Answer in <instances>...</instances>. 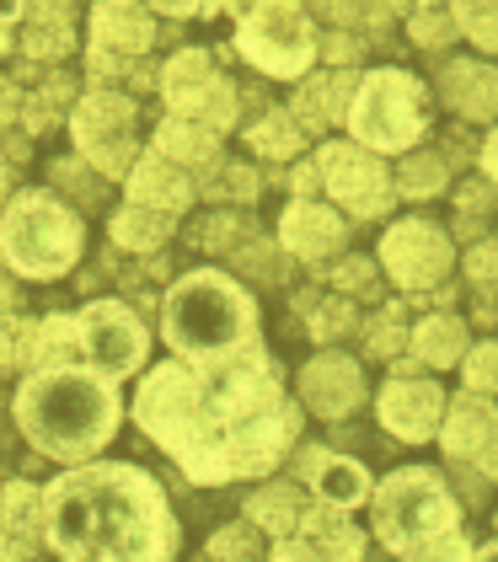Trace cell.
Returning a JSON list of instances; mask_svg holds the SVG:
<instances>
[{
    "mask_svg": "<svg viewBox=\"0 0 498 562\" xmlns=\"http://www.w3.org/2000/svg\"><path fill=\"white\" fill-rule=\"evenodd\" d=\"M354 48H359V44H348V38H332V44H328V59H354Z\"/></svg>",
    "mask_w": 498,
    "mask_h": 562,
    "instance_id": "7bdbcfd3",
    "label": "cell"
},
{
    "mask_svg": "<svg viewBox=\"0 0 498 562\" xmlns=\"http://www.w3.org/2000/svg\"><path fill=\"white\" fill-rule=\"evenodd\" d=\"M16 418L43 456L81 461L108 445V434L119 424V391L108 375L86 364H48V370H33V381L22 386Z\"/></svg>",
    "mask_w": 498,
    "mask_h": 562,
    "instance_id": "3957f363",
    "label": "cell"
},
{
    "mask_svg": "<svg viewBox=\"0 0 498 562\" xmlns=\"http://www.w3.org/2000/svg\"><path fill=\"white\" fill-rule=\"evenodd\" d=\"M477 461H483V472H488V476H498V429L488 434V445L477 450Z\"/></svg>",
    "mask_w": 498,
    "mask_h": 562,
    "instance_id": "f35d334b",
    "label": "cell"
},
{
    "mask_svg": "<svg viewBox=\"0 0 498 562\" xmlns=\"http://www.w3.org/2000/svg\"><path fill=\"white\" fill-rule=\"evenodd\" d=\"M0 48H5V33H0Z\"/></svg>",
    "mask_w": 498,
    "mask_h": 562,
    "instance_id": "db71d44e",
    "label": "cell"
},
{
    "mask_svg": "<svg viewBox=\"0 0 498 562\" xmlns=\"http://www.w3.org/2000/svg\"><path fill=\"white\" fill-rule=\"evenodd\" d=\"M494 429H498L494 407H488V402H477V396H472V402L461 396L456 413H451V424H445V450H451V456H477V450L488 445V434Z\"/></svg>",
    "mask_w": 498,
    "mask_h": 562,
    "instance_id": "44dd1931",
    "label": "cell"
},
{
    "mask_svg": "<svg viewBox=\"0 0 498 562\" xmlns=\"http://www.w3.org/2000/svg\"><path fill=\"white\" fill-rule=\"evenodd\" d=\"M5 301H11V290H5V279H0V305H5Z\"/></svg>",
    "mask_w": 498,
    "mask_h": 562,
    "instance_id": "f907efd6",
    "label": "cell"
},
{
    "mask_svg": "<svg viewBox=\"0 0 498 562\" xmlns=\"http://www.w3.org/2000/svg\"><path fill=\"white\" fill-rule=\"evenodd\" d=\"M354 91L359 81L354 76H328V81H306L300 87V108H295V124H328V119H343L354 108Z\"/></svg>",
    "mask_w": 498,
    "mask_h": 562,
    "instance_id": "ffe728a7",
    "label": "cell"
},
{
    "mask_svg": "<svg viewBox=\"0 0 498 562\" xmlns=\"http://www.w3.org/2000/svg\"><path fill=\"white\" fill-rule=\"evenodd\" d=\"M413 33L418 38H429V44H445V38H451V22H440V16H418Z\"/></svg>",
    "mask_w": 498,
    "mask_h": 562,
    "instance_id": "8d00e7d4",
    "label": "cell"
},
{
    "mask_svg": "<svg viewBox=\"0 0 498 562\" xmlns=\"http://www.w3.org/2000/svg\"><path fill=\"white\" fill-rule=\"evenodd\" d=\"M91 33H97V44L113 48V54H140L151 44V16L134 0H97Z\"/></svg>",
    "mask_w": 498,
    "mask_h": 562,
    "instance_id": "e0dca14e",
    "label": "cell"
},
{
    "mask_svg": "<svg viewBox=\"0 0 498 562\" xmlns=\"http://www.w3.org/2000/svg\"><path fill=\"white\" fill-rule=\"evenodd\" d=\"M440 413H445V396L429 381H397L380 391V424L397 439H429L440 429Z\"/></svg>",
    "mask_w": 498,
    "mask_h": 562,
    "instance_id": "4fadbf2b",
    "label": "cell"
},
{
    "mask_svg": "<svg viewBox=\"0 0 498 562\" xmlns=\"http://www.w3.org/2000/svg\"><path fill=\"white\" fill-rule=\"evenodd\" d=\"M22 338H27V344H22V359L48 370V364H59V359L76 348V322H70V316H48L43 327H27Z\"/></svg>",
    "mask_w": 498,
    "mask_h": 562,
    "instance_id": "603a6c76",
    "label": "cell"
},
{
    "mask_svg": "<svg viewBox=\"0 0 498 562\" xmlns=\"http://www.w3.org/2000/svg\"><path fill=\"white\" fill-rule=\"evenodd\" d=\"M386 5H391V11H402V5H408V0H386Z\"/></svg>",
    "mask_w": 498,
    "mask_h": 562,
    "instance_id": "816d5d0a",
    "label": "cell"
},
{
    "mask_svg": "<svg viewBox=\"0 0 498 562\" xmlns=\"http://www.w3.org/2000/svg\"><path fill=\"white\" fill-rule=\"evenodd\" d=\"M134 418L193 482L268 472L300 429V413L257 344L231 359H177L151 370Z\"/></svg>",
    "mask_w": 498,
    "mask_h": 562,
    "instance_id": "6da1fadb",
    "label": "cell"
},
{
    "mask_svg": "<svg viewBox=\"0 0 498 562\" xmlns=\"http://www.w3.org/2000/svg\"><path fill=\"white\" fill-rule=\"evenodd\" d=\"M337 236H343V225H337L332 210L295 204L290 215H285V241H290L295 258H328L332 247H337Z\"/></svg>",
    "mask_w": 498,
    "mask_h": 562,
    "instance_id": "d6986e66",
    "label": "cell"
},
{
    "mask_svg": "<svg viewBox=\"0 0 498 562\" xmlns=\"http://www.w3.org/2000/svg\"><path fill=\"white\" fill-rule=\"evenodd\" d=\"M300 391H306V402L322 413V418H337V413H348L354 402H359V370L348 364V359H317V364H306V375H300Z\"/></svg>",
    "mask_w": 498,
    "mask_h": 562,
    "instance_id": "9a60e30c",
    "label": "cell"
},
{
    "mask_svg": "<svg viewBox=\"0 0 498 562\" xmlns=\"http://www.w3.org/2000/svg\"><path fill=\"white\" fill-rule=\"evenodd\" d=\"M220 76H214V65H209V54H199V48H188V54H177L171 65H166V76H162V91H166V102H171V113H199L204 108V97L209 87H214Z\"/></svg>",
    "mask_w": 498,
    "mask_h": 562,
    "instance_id": "ac0fdd59",
    "label": "cell"
},
{
    "mask_svg": "<svg viewBox=\"0 0 498 562\" xmlns=\"http://www.w3.org/2000/svg\"><path fill=\"white\" fill-rule=\"evenodd\" d=\"M129 193H134V204H145L156 215H177L188 204V177L177 172L171 161H162V156H145L129 172Z\"/></svg>",
    "mask_w": 498,
    "mask_h": 562,
    "instance_id": "2e32d148",
    "label": "cell"
},
{
    "mask_svg": "<svg viewBox=\"0 0 498 562\" xmlns=\"http://www.w3.org/2000/svg\"><path fill=\"white\" fill-rule=\"evenodd\" d=\"M322 172H328V188L337 193V204H348L354 215H380L386 199H391L380 161H370L359 145H328L322 150Z\"/></svg>",
    "mask_w": 498,
    "mask_h": 562,
    "instance_id": "7c38bea8",
    "label": "cell"
},
{
    "mask_svg": "<svg viewBox=\"0 0 498 562\" xmlns=\"http://www.w3.org/2000/svg\"><path fill=\"white\" fill-rule=\"evenodd\" d=\"M380 258H386V268H391V279H397V284L423 290V284L445 279V268H451V247H445V236H440L434 225H423V220H402V225H391V231H386Z\"/></svg>",
    "mask_w": 498,
    "mask_h": 562,
    "instance_id": "8fae6325",
    "label": "cell"
},
{
    "mask_svg": "<svg viewBox=\"0 0 498 562\" xmlns=\"http://www.w3.org/2000/svg\"><path fill=\"white\" fill-rule=\"evenodd\" d=\"M348 130L359 134V145H375V150H408L423 134L418 81L402 70H380L370 81H359L354 108H348Z\"/></svg>",
    "mask_w": 498,
    "mask_h": 562,
    "instance_id": "ba28073f",
    "label": "cell"
},
{
    "mask_svg": "<svg viewBox=\"0 0 498 562\" xmlns=\"http://www.w3.org/2000/svg\"><path fill=\"white\" fill-rule=\"evenodd\" d=\"M162 150L177 156V161H214V134H209L204 124L171 119V124H162Z\"/></svg>",
    "mask_w": 498,
    "mask_h": 562,
    "instance_id": "83f0119b",
    "label": "cell"
},
{
    "mask_svg": "<svg viewBox=\"0 0 498 562\" xmlns=\"http://www.w3.org/2000/svg\"><path fill=\"white\" fill-rule=\"evenodd\" d=\"M236 44L257 70H268L279 81L306 76V65L317 59V38H311V22H306L300 0H252Z\"/></svg>",
    "mask_w": 498,
    "mask_h": 562,
    "instance_id": "52a82bcc",
    "label": "cell"
},
{
    "mask_svg": "<svg viewBox=\"0 0 498 562\" xmlns=\"http://www.w3.org/2000/svg\"><path fill=\"white\" fill-rule=\"evenodd\" d=\"M27 48H33V54H65V48H70V33H65V22L54 16V22H43V27H33V38H27Z\"/></svg>",
    "mask_w": 498,
    "mask_h": 562,
    "instance_id": "d590c367",
    "label": "cell"
},
{
    "mask_svg": "<svg viewBox=\"0 0 498 562\" xmlns=\"http://www.w3.org/2000/svg\"><path fill=\"white\" fill-rule=\"evenodd\" d=\"M317 493H322V504H332V509L359 504V498L370 493L365 467H359V461H322V472H317Z\"/></svg>",
    "mask_w": 498,
    "mask_h": 562,
    "instance_id": "cb8c5ba5",
    "label": "cell"
},
{
    "mask_svg": "<svg viewBox=\"0 0 498 562\" xmlns=\"http://www.w3.org/2000/svg\"><path fill=\"white\" fill-rule=\"evenodd\" d=\"M48 547L65 558H134L156 562L177 552V519L166 493L134 467H81L65 472L48 498Z\"/></svg>",
    "mask_w": 498,
    "mask_h": 562,
    "instance_id": "7a4b0ae2",
    "label": "cell"
},
{
    "mask_svg": "<svg viewBox=\"0 0 498 562\" xmlns=\"http://www.w3.org/2000/svg\"><path fill=\"white\" fill-rule=\"evenodd\" d=\"M295 188H317V167H295Z\"/></svg>",
    "mask_w": 498,
    "mask_h": 562,
    "instance_id": "f6af8a7d",
    "label": "cell"
},
{
    "mask_svg": "<svg viewBox=\"0 0 498 562\" xmlns=\"http://www.w3.org/2000/svg\"><path fill=\"white\" fill-rule=\"evenodd\" d=\"M466 386L472 391H498V344H483L466 353Z\"/></svg>",
    "mask_w": 498,
    "mask_h": 562,
    "instance_id": "4dcf8cb0",
    "label": "cell"
},
{
    "mask_svg": "<svg viewBox=\"0 0 498 562\" xmlns=\"http://www.w3.org/2000/svg\"><path fill=\"white\" fill-rule=\"evenodd\" d=\"M488 172L498 177V134H494V139H488Z\"/></svg>",
    "mask_w": 498,
    "mask_h": 562,
    "instance_id": "7dc6e473",
    "label": "cell"
},
{
    "mask_svg": "<svg viewBox=\"0 0 498 562\" xmlns=\"http://www.w3.org/2000/svg\"><path fill=\"white\" fill-rule=\"evenodd\" d=\"M0 193H5V172H0Z\"/></svg>",
    "mask_w": 498,
    "mask_h": 562,
    "instance_id": "f5cc1de1",
    "label": "cell"
},
{
    "mask_svg": "<svg viewBox=\"0 0 498 562\" xmlns=\"http://www.w3.org/2000/svg\"><path fill=\"white\" fill-rule=\"evenodd\" d=\"M451 102H456L461 113H472V119L494 113L498 108V76L483 70V65H456V70H451Z\"/></svg>",
    "mask_w": 498,
    "mask_h": 562,
    "instance_id": "7402d4cb",
    "label": "cell"
},
{
    "mask_svg": "<svg viewBox=\"0 0 498 562\" xmlns=\"http://www.w3.org/2000/svg\"><path fill=\"white\" fill-rule=\"evenodd\" d=\"M16 11H22V0H0V22H5V16H16Z\"/></svg>",
    "mask_w": 498,
    "mask_h": 562,
    "instance_id": "c3c4849f",
    "label": "cell"
},
{
    "mask_svg": "<svg viewBox=\"0 0 498 562\" xmlns=\"http://www.w3.org/2000/svg\"><path fill=\"white\" fill-rule=\"evenodd\" d=\"M456 16L472 33V44L498 48V0H456Z\"/></svg>",
    "mask_w": 498,
    "mask_h": 562,
    "instance_id": "f1b7e54d",
    "label": "cell"
},
{
    "mask_svg": "<svg viewBox=\"0 0 498 562\" xmlns=\"http://www.w3.org/2000/svg\"><path fill=\"white\" fill-rule=\"evenodd\" d=\"M5 525H11V530H33V525H38V493H33V487L16 482V487L5 493Z\"/></svg>",
    "mask_w": 498,
    "mask_h": 562,
    "instance_id": "836d02e7",
    "label": "cell"
},
{
    "mask_svg": "<svg viewBox=\"0 0 498 562\" xmlns=\"http://www.w3.org/2000/svg\"><path fill=\"white\" fill-rule=\"evenodd\" d=\"M252 145H257L263 156H290L295 145H300V124L274 113V119H263V124L252 130Z\"/></svg>",
    "mask_w": 498,
    "mask_h": 562,
    "instance_id": "f546056e",
    "label": "cell"
},
{
    "mask_svg": "<svg viewBox=\"0 0 498 562\" xmlns=\"http://www.w3.org/2000/svg\"><path fill=\"white\" fill-rule=\"evenodd\" d=\"M402 188H408V193H440V188H445V167H440L434 156H418V161L402 167Z\"/></svg>",
    "mask_w": 498,
    "mask_h": 562,
    "instance_id": "d6a6232c",
    "label": "cell"
},
{
    "mask_svg": "<svg viewBox=\"0 0 498 562\" xmlns=\"http://www.w3.org/2000/svg\"><path fill=\"white\" fill-rule=\"evenodd\" d=\"M317 5H322L328 16H337V22H348V16H354V0H317Z\"/></svg>",
    "mask_w": 498,
    "mask_h": 562,
    "instance_id": "60d3db41",
    "label": "cell"
},
{
    "mask_svg": "<svg viewBox=\"0 0 498 562\" xmlns=\"http://www.w3.org/2000/svg\"><path fill=\"white\" fill-rule=\"evenodd\" d=\"M16 338H22V333H16V327H5V322H0V364H5V359H16V353H22V344H16Z\"/></svg>",
    "mask_w": 498,
    "mask_h": 562,
    "instance_id": "74e56055",
    "label": "cell"
},
{
    "mask_svg": "<svg viewBox=\"0 0 498 562\" xmlns=\"http://www.w3.org/2000/svg\"><path fill=\"white\" fill-rule=\"evenodd\" d=\"M0 258L16 273L33 279H59L70 262L81 258V220L70 215L48 193H22L0 215Z\"/></svg>",
    "mask_w": 498,
    "mask_h": 562,
    "instance_id": "8992f818",
    "label": "cell"
},
{
    "mask_svg": "<svg viewBox=\"0 0 498 562\" xmlns=\"http://www.w3.org/2000/svg\"><path fill=\"white\" fill-rule=\"evenodd\" d=\"M166 344L177 359H231L257 344L252 301L220 273H188L166 295Z\"/></svg>",
    "mask_w": 498,
    "mask_h": 562,
    "instance_id": "277c9868",
    "label": "cell"
},
{
    "mask_svg": "<svg viewBox=\"0 0 498 562\" xmlns=\"http://www.w3.org/2000/svg\"><path fill=\"white\" fill-rule=\"evenodd\" d=\"M156 5H162V11H171V16H182V11H193L199 0H156Z\"/></svg>",
    "mask_w": 498,
    "mask_h": 562,
    "instance_id": "ee69618b",
    "label": "cell"
},
{
    "mask_svg": "<svg viewBox=\"0 0 498 562\" xmlns=\"http://www.w3.org/2000/svg\"><path fill=\"white\" fill-rule=\"evenodd\" d=\"M252 552H257V536H252V525L220 530V536L209 541V558H252Z\"/></svg>",
    "mask_w": 498,
    "mask_h": 562,
    "instance_id": "e575fe53",
    "label": "cell"
},
{
    "mask_svg": "<svg viewBox=\"0 0 498 562\" xmlns=\"http://www.w3.org/2000/svg\"><path fill=\"white\" fill-rule=\"evenodd\" d=\"M166 220L171 215H156V210H145V204H134L124 215H113V241H124L134 252H156L166 241Z\"/></svg>",
    "mask_w": 498,
    "mask_h": 562,
    "instance_id": "484cf974",
    "label": "cell"
},
{
    "mask_svg": "<svg viewBox=\"0 0 498 562\" xmlns=\"http://www.w3.org/2000/svg\"><path fill=\"white\" fill-rule=\"evenodd\" d=\"M472 273H483V279H488V273H498V247H483V252L472 258Z\"/></svg>",
    "mask_w": 498,
    "mask_h": 562,
    "instance_id": "ab89813d",
    "label": "cell"
},
{
    "mask_svg": "<svg viewBox=\"0 0 498 562\" xmlns=\"http://www.w3.org/2000/svg\"><path fill=\"white\" fill-rule=\"evenodd\" d=\"M375 530L402 558H466L456 504L434 472H391L375 493Z\"/></svg>",
    "mask_w": 498,
    "mask_h": 562,
    "instance_id": "5b68a950",
    "label": "cell"
},
{
    "mask_svg": "<svg viewBox=\"0 0 498 562\" xmlns=\"http://www.w3.org/2000/svg\"><path fill=\"white\" fill-rule=\"evenodd\" d=\"M365 273H370V268H365V262H348V268H343V284H359V279H365Z\"/></svg>",
    "mask_w": 498,
    "mask_h": 562,
    "instance_id": "bcb514c9",
    "label": "cell"
},
{
    "mask_svg": "<svg viewBox=\"0 0 498 562\" xmlns=\"http://www.w3.org/2000/svg\"><path fill=\"white\" fill-rule=\"evenodd\" d=\"M76 348H81L86 370L119 381L129 370H140V359H145V327L119 301H97L86 305L81 322H76Z\"/></svg>",
    "mask_w": 498,
    "mask_h": 562,
    "instance_id": "9c48e42d",
    "label": "cell"
},
{
    "mask_svg": "<svg viewBox=\"0 0 498 562\" xmlns=\"http://www.w3.org/2000/svg\"><path fill=\"white\" fill-rule=\"evenodd\" d=\"M252 525H263V530H274V536H290V530H300V498H295V487H263L257 498L247 504Z\"/></svg>",
    "mask_w": 498,
    "mask_h": 562,
    "instance_id": "d4e9b609",
    "label": "cell"
},
{
    "mask_svg": "<svg viewBox=\"0 0 498 562\" xmlns=\"http://www.w3.org/2000/svg\"><path fill=\"white\" fill-rule=\"evenodd\" d=\"M11 113H16V91H11L5 81H0V124H5Z\"/></svg>",
    "mask_w": 498,
    "mask_h": 562,
    "instance_id": "b9f144b4",
    "label": "cell"
},
{
    "mask_svg": "<svg viewBox=\"0 0 498 562\" xmlns=\"http://www.w3.org/2000/svg\"><path fill=\"white\" fill-rule=\"evenodd\" d=\"M477 558H498V541H494V547H483V552H477Z\"/></svg>",
    "mask_w": 498,
    "mask_h": 562,
    "instance_id": "681fc988",
    "label": "cell"
},
{
    "mask_svg": "<svg viewBox=\"0 0 498 562\" xmlns=\"http://www.w3.org/2000/svg\"><path fill=\"white\" fill-rule=\"evenodd\" d=\"M274 558H359V536L343 525V515H332V504L322 515H300V536H285Z\"/></svg>",
    "mask_w": 498,
    "mask_h": 562,
    "instance_id": "5bb4252c",
    "label": "cell"
},
{
    "mask_svg": "<svg viewBox=\"0 0 498 562\" xmlns=\"http://www.w3.org/2000/svg\"><path fill=\"white\" fill-rule=\"evenodd\" d=\"M231 113H236V102H231V87H225V81H214V87H209V97H204V108H199L193 119H199V124L214 134V130H231Z\"/></svg>",
    "mask_w": 498,
    "mask_h": 562,
    "instance_id": "1f68e13d",
    "label": "cell"
},
{
    "mask_svg": "<svg viewBox=\"0 0 498 562\" xmlns=\"http://www.w3.org/2000/svg\"><path fill=\"white\" fill-rule=\"evenodd\" d=\"M461 344H466V333H461V322H451V316H434V322H423L413 333V348L429 364H456Z\"/></svg>",
    "mask_w": 498,
    "mask_h": 562,
    "instance_id": "4316f807",
    "label": "cell"
},
{
    "mask_svg": "<svg viewBox=\"0 0 498 562\" xmlns=\"http://www.w3.org/2000/svg\"><path fill=\"white\" fill-rule=\"evenodd\" d=\"M129 124H134V108H129L124 97H113V91H97V97H86L81 108H76V139H81V150L91 156L97 172L124 177L129 150H134Z\"/></svg>",
    "mask_w": 498,
    "mask_h": 562,
    "instance_id": "30bf717a",
    "label": "cell"
}]
</instances>
